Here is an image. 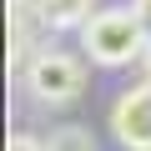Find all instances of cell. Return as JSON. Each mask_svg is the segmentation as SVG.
I'll list each match as a JSON object with an SVG mask.
<instances>
[{"mask_svg":"<svg viewBox=\"0 0 151 151\" xmlns=\"http://www.w3.org/2000/svg\"><path fill=\"white\" fill-rule=\"evenodd\" d=\"M141 70H146V81H151V45H146V55H141Z\"/></svg>","mask_w":151,"mask_h":151,"instance_id":"obj_7","label":"cell"},{"mask_svg":"<svg viewBox=\"0 0 151 151\" xmlns=\"http://www.w3.org/2000/svg\"><path fill=\"white\" fill-rule=\"evenodd\" d=\"M111 136L126 151H151V81L131 86L111 106Z\"/></svg>","mask_w":151,"mask_h":151,"instance_id":"obj_3","label":"cell"},{"mask_svg":"<svg viewBox=\"0 0 151 151\" xmlns=\"http://www.w3.org/2000/svg\"><path fill=\"white\" fill-rule=\"evenodd\" d=\"M5 151H45V141H40V136H25V131H15V136L5 141Z\"/></svg>","mask_w":151,"mask_h":151,"instance_id":"obj_6","label":"cell"},{"mask_svg":"<svg viewBox=\"0 0 151 151\" xmlns=\"http://www.w3.org/2000/svg\"><path fill=\"white\" fill-rule=\"evenodd\" d=\"M45 151H96V136L86 126H55L50 141H45Z\"/></svg>","mask_w":151,"mask_h":151,"instance_id":"obj_5","label":"cell"},{"mask_svg":"<svg viewBox=\"0 0 151 151\" xmlns=\"http://www.w3.org/2000/svg\"><path fill=\"white\" fill-rule=\"evenodd\" d=\"M20 81L40 106H70L86 91V60L60 45H45V50H30V60L20 65Z\"/></svg>","mask_w":151,"mask_h":151,"instance_id":"obj_2","label":"cell"},{"mask_svg":"<svg viewBox=\"0 0 151 151\" xmlns=\"http://www.w3.org/2000/svg\"><path fill=\"white\" fill-rule=\"evenodd\" d=\"M35 15H40V30H81L96 10L91 0H35Z\"/></svg>","mask_w":151,"mask_h":151,"instance_id":"obj_4","label":"cell"},{"mask_svg":"<svg viewBox=\"0 0 151 151\" xmlns=\"http://www.w3.org/2000/svg\"><path fill=\"white\" fill-rule=\"evenodd\" d=\"M81 45L96 65H131L146 55L151 45V25L141 20L136 5H111V10H96L86 25H81Z\"/></svg>","mask_w":151,"mask_h":151,"instance_id":"obj_1","label":"cell"}]
</instances>
